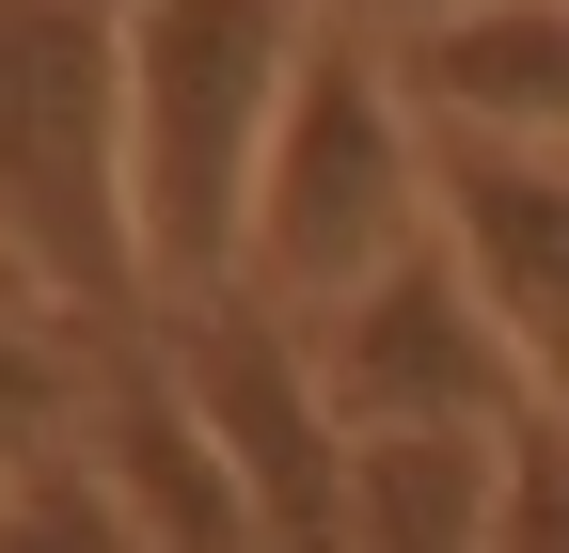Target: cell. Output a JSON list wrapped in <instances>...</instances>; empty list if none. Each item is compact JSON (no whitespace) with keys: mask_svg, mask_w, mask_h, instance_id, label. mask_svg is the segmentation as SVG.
<instances>
[{"mask_svg":"<svg viewBox=\"0 0 569 553\" xmlns=\"http://www.w3.org/2000/svg\"><path fill=\"white\" fill-rule=\"evenodd\" d=\"M0 285L80 364L159 332L127 238V0H0Z\"/></svg>","mask_w":569,"mask_h":553,"instance_id":"cell-1","label":"cell"},{"mask_svg":"<svg viewBox=\"0 0 569 553\" xmlns=\"http://www.w3.org/2000/svg\"><path fill=\"white\" fill-rule=\"evenodd\" d=\"M317 0H127V238L142 301H238L253 269V174L284 127V63H301Z\"/></svg>","mask_w":569,"mask_h":553,"instance_id":"cell-2","label":"cell"},{"mask_svg":"<svg viewBox=\"0 0 569 553\" xmlns=\"http://www.w3.org/2000/svg\"><path fill=\"white\" fill-rule=\"evenodd\" d=\"M396 253H427V111L396 80L380 32L301 17V63H284V127L253 174V269L238 285L269 316H332L348 285H380Z\"/></svg>","mask_w":569,"mask_h":553,"instance_id":"cell-3","label":"cell"},{"mask_svg":"<svg viewBox=\"0 0 569 553\" xmlns=\"http://www.w3.org/2000/svg\"><path fill=\"white\" fill-rule=\"evenodd\" d=\"M142 364L174 380V411L206 428V459L238 474V506L269 553H348V428L317 411V364H301V316H269L253 285L238 301H190L142 332Z\"/></svg>","mask_w":569,"mask_h":553,"instance_id":"cell-4","label":"cell"},{"mask_svg":"<svg viewBox=\"0 0 569 553\" xmlns=\"http://www.w3.org/2000/svg\"><path fill=\"white\" fill-rule=\"evenodd\" d=\"M301 364H317V411H332L348 443H396V428H507V411H538L522 364L490 349L475 285L443 269V238L396 253L380 285H348L332 316H301Z\"/></svg>","mask_w":569,"mask_h":553,"instance_id":"cell-5","label":"cell"},{"mask_svg":"<svg viewBox=\"0 0 569 553\" xmlns=\"http://www.w3.org/2000/svg\"><path fill=\"white\" fill-rule=\"evenodd\" d=\"M427 238L475 285L490 349L522 364V395L569 428V159L475 143V127H427Z\"/></svg>","mask_w":569,"mask_h":553,"instance_id":"cell-6","label":"cell"},{"mask_svg":"<svg viewBox=\"0 0 569 553\" xmlns=\"http://www.w3.org/2000/svg\"><path fill=\"white\" fill-rule=\"evenodd\" d=\"M80 443H96V474H111V506H127V537L142 553H269L253 537V506H238V474L206 459V428L174 411V380L159 364H96V411H80Z\"/></svg>","mask_w":569,"mask_h":553,"instance_id":"cell-7","label":"cell"},{"mask_svg":"<svg viewBox=\"0 0 569 553\" xmlns=\"http://www.w3.org/2000/svg\"><path fill=\"white\" fill-rule=\"evenodd\" d=\"M396 80H411L427 127L569 159V0H475V17H443V32L396 48Z\"/></svg>","mask_w":569,"mask_h":553,"instance_id":"cell-8","label":"cell"},{"mask_svg":"<svg viewBox=\"0 0 569 553\" xmlns=\"http://www.w3.org/2000/svg\"><path fill=\"white\" fill-rule=\"evenodd\" d=\"M507 428H396L348 443V553H490Z\"/></svg>","mask_w":569,"mask_h":553,"instance_id":"cell-9","label":"cell"},{"mask_svg":"<svg viewBox=\"0 0 569 553\" xmlns=\"http://www.w3.org/2000/svg\"><path fill=\"white\" fill-rule=\"evenodd\" d=\"M80 411H96V364L63 349L17 285H0V491H17L48 443H80Z\"/></svg>","mask_w":569,"mask_h":553,"instance_id":"cell-10","label":"cell"},{"mask_svg":"<svg viewBox=\"0 0 569 553\" xmlns=\"http://www.w3.org/2000/svg\"><path fill=\"white\" fill-rule=\"evenodd\" d=\"M0 553H142L127 506H111V474H96V443H48L17 491H0Z\"/></svg>","mask_w":569,"mask_h":553,"instance_id":"cell-11","label":"cell"},{"mask_svg":"<svg viewBox=\"0 0 569 553\" xmlns=\"http://www.w3.org/2000/svg\"><path fill=\"white\" fill-rule=\"evenodd\" d=\"M490 553H569V428H553V411H507V506H490Z\"/></svg>","mask_w":569,"mask_h":553,"instance_id":"cell-12","label":"cell"},{"mask_svg":"<svg viewBox=\"0 0 569 553\" xmlns=\"http://www.w3.org/2000/svg\"><path fill=\"white\" fill-rule=\"evenodd\" d=\"M317 17H348V32H380V48H411V32H443V17H475V0H317Z\"/></svg>","mask_w":569,"mask_h":553,"instance_id":"cell-13","label":"cell"}]
</instances>
